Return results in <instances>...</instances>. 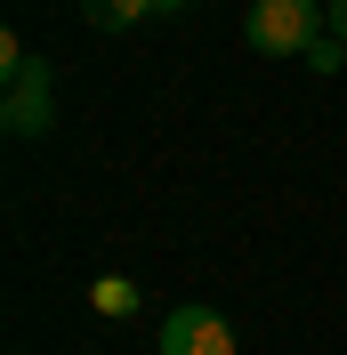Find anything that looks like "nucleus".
Returning a JSON list of instances; mask_svg holds the SVG:
<instances>
[{
    "instance_id": "obj_1",
    "label": "nucleus",
    "mask_w": 347,
    "mask_h": 355,
    "mask_svg": "<svg viewBox=\"0 0 347 355\" xmlns=\"http://www.w3.org/2000/svg\"><path fill=\"white\" fill-rule=\"evenodd\" d=\"M323 33H331L323 0H259V8L242 17V41L259 49V57H307Z\"/></svg>"
},
{
    "instance_id": "obj_2",
    "label": "nucleus",
    "mask_w": 347,
    "mask_h": 355,
    "mask_svg": "<svg viewBox=\"0 0 347 355\" xmlns=\"http://www.w3.org/2000/svg\"><path fill=\"white\" fill-rule=\"evenodd\" d=\"M0 121H8V137H41L49 121H57V73L33 57V65L8 81V97H0Z\"/></svg>"
},
{
    "instance_id": "obj_6",
    "label": "nucleus",
    "mask_w": 347,
    "mask_h": 355,
    "mask_svg": "<svg viewBox=\"0 0 347 355\" xmlns=\"http://www.w3.org/2000/svg\"><path fill=\"white\" fill-rule=\"evenodd\" d=\"M339 57H347V41H339V33H323V41L307 49V65H315V73H339Z\"/></svg>"
},
{
    "instance_id": "obj_4",
    "label": "nucleus",
    "mask_w": 347,
    "mask_h": 355,
    "mask_svg": "<svg viewBox=\"0 0 347 355\" xmlns=\"http://www.w3.org/2000/svg\"><path fill=\"white\" fill-rule=\"evenodd\" d=\"M81 17L97 24V33H130L137 17H153V0H81Z\"/></svg>"
},
{
    "instance_id": "obj_8",
    "label": "nucleus",
    "mask_w": 347,
    "mask_h": 355,
    "mask_svg": "<svg viewBox=\"0 0 347 355\" xmlns=\"http://www.w3.org/2000/svg\"><path fill=\"white\" fill-rule=\"evenodd\" d=\"M178 8H186V0H153V17H178Z\"/></svg>"
},
{
    "instance_id": "obj_5",
    "label": "nucleus",
    "mask_w": 347,
    "mask_h": 355,
    "mask_svg": "<svg viewBox=\"0 0 347 355\" xmlns=\"http://www.w3.org/2000/svg\"><path fill=\"white\" fill-rule=\"evenodd\" d=\"M89 307L97 315H137V283L130 275H97V283H89Z\"/></svg>"
},
{
    "instance_id": "obj_3",
    "label": "nucleus",
    "mask_w": 347,
    "mask_h": 355,
    "mask_svg": "<svg viewBox=\"0 0 347 355\" xmlns=\"http://www.w3.org/2000/svg\"><path fill=\"white\" fill-rule=\"evenodd\" d=\"M162 355H235V331L218 307H170L162 323Z\"/></svg>"
},
{
    "instance_id": "obj_7",
    "label": "nucleus",
    "mask_w": 347,
    "mask_h": 355,
    "mask_svg": "<svg viewBox=\"0 0 347 355\" xmlns=\"http://www.w3.org/2000/svg\"><path fill=\"white\" fill-rule=\"evenodd\" d=\"M331 33H339V41H347V0H331Z\"/></svg>"
}]
</instances>
